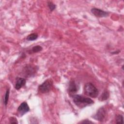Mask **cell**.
<instances>
[{"label": "cell", "instance_id": "6da1fadb", "mask_svg": "<svg viewBox=\"0 0 124 124\" xmlns=\"http://www.w3.org/2000/svg\"><path fill=\"white\" fill-rule=\"evenodd\" d=\"M73 102L80 108H83L93 103V100L91 98L85 97L80 95L74 94L73 95Z\"/></svg>", "mask_w": 124, "mask_h": 124}, {"label": "cell", "instance_id": "7a4b0ae2", "mask_svg": "<svg viewBox=\"0 0 124 124\" xmlns=\"http://www.w3.org/2000/svg\"><path fill=\"white\" fill-rule=\"evenodd\" d=\"M84 93L90 97L95 98L98 95L97 89L91 83L88 82L85 84L84 87Z\"/></svg>", "mask_w": 124, "mask_h": 124}, {"label": "cell", "instance_id": "3957f363", "mask_svg": "<svg viewBox=\"0 0 124 124\" xmlns=\"http://www.w3.org/2000/svg\"><path fill=\"white\" fill-rule=\"evenodd\" d=\"M53 81L51 79H47L38 87V91L43 93L49 92L52 88Z\"/></svg>", "mask_w": 124, "mask_h": 124}, {"label": "cell", "instance_id": "277c9868", "mask_svg": "<svg viewBox=\"0 0 124 124\" xmlns=\"http://www.w3.org/2000/svg\"><path fill=\"white\" fill-rule=\"evenodd\" d=\"M106 115L105 109L103 108H100L93 117L94 119L98 120L99 122H102L104 120Z\"/></svg>", "mask_w": 124, "mask_h": 124}, {"label": "cell", "instance_id": "5b68a950", "mask_svg": "<svg viewBox=\"0 0 124 124\" xmlns=\"http://www.w3.org/2000/svg\"><path fill=\"white\" fill-rule=\"evenodd\" d=\"M91 12L96 17H104L108 16V13L101 9L93 8L91 9Z\"/></svg>", "mask_w": 124, "mask_h": 124}, {"label": "cell", "instance_id": "8992f818", "mask_svg": "<svg viewBox=\"0 0 124 124\" xmlns=\"http://www.w3.org/2000/svg\"><path fill=\"white\" fill-rule=\"evenodd\" d=\"M30 110V108L26 102H22L17 108V112L20 115L22 116Z\"/></svg>", "mask_w": 124, "mask_h": 124}, {"label": "cell", "instance_id": "52a82bcc", "mask_svg": "<svg viewBox=\"0 0 124 124\" xmlns=\"http://www.w3.org/2000/svg\"><path fill=\"white\" fill-rule=\"evenodd\" d=\"M25 73L27 76H32L34 75L36 72L37 69L36 66L31 65H28L25 67Z\"/></svg>", "mask_w": 124, "mask_h": 124}, {"label": "cell", "instance_id": "ba28073f", "mask_svg": "<svg viewBox=\"0 0 124 124\" xmlns=\"http://www.w3.org/2000/svg\"><path fill=\"white\" fill-rule=\"evenodd\" d=\"M68 92L71 95H74V94L78 91V88L77 85L74 80H72L70 81L68 86Z\"/></svg>", "mask_w": 124, "mask_h": 124}, {"label": "cell", "instance_id": "9c48e42d", "mask_svg": "<svg viewBox=\"0 0 124 124\" xmlns=\"http://www.w3.org/2000/svg\"><path fill=\"white\" fill-rule=\"evenodd\" d=\"M26 82V80L24 78H17L16 80L15 84V89L17 90L20 89L23 86H24Z\"/></svg>", "mask_w": 124, "mask_h": 124}, {"label": "cell", "instance_id": "30bf717a", "mask_svg": "<svg viewBox=\"0 0 124 124\" xmlns=\"http://www.w3.org/2000/svg\"><path fill=\"white\" fill-rule=\"evenodd\" d=\"M109 97V93L107 91H104L102 94L99 98V100L100 101H104L107 100Z\"/></svg>", "mask_w": 124, "mask_h": 124}, {"label": "cell", "instance_id": "8fae6325", "mask_svg": "<svg viewBox=\"0 0 124 124\" xmlns=\"http://www.w3.org/2000/svg\"><path fill=\"white\" fill-rule=\"evenodd\" d=\"M37 38H38L37 34L35 33H32L29 34L27 37V40L28 41H34L36 40Z\"/></svg>", "mask_w": 124, "mask_h": 124}, {"label": "cell", "instance_id": "7c38bea8", "mask_svg": "<svg viewBox=\"0 0 124 124\" xmlns=\"http://www.w3.org/2000/svg\"><path fill=\"white\" fill-rule=\"evenodd\" d=\"M42 49H43V48L40 46H39V45L35 46H34L31 48V52L30 53H37V52L41 51Z\"/></svg>", "mask_w": 124, "mask_h": 124}, {"label": "cell", "instance_id": "4fadbf2b", "mask_svg": "<svg viewBox=\"0 0 124 124\" xmlns=\"http://www.w3.org/2000/svg\"><path fill=\"white\" fill-rule=\"evenodd\" d=\"M116 123L117 124H123L124 123L123 115L119 114L116 116Z\"/></svg>", "mask_w": 124, "mask_h": 124}, {"label": "cell", "instance_id": "5bb4252c", "mask_svg": "<svg viewBox=\"0 0 124 124\" xmlns=\"http://www.w3.org/2000/svg\"><path fill=\"white\" fill-rule=\"evenodd\" d=\"M9 89H7L6 92L5 94L4 99V101H3L4 105L5 106H6L8 103V101L9 100Z\"/></svg>", "mask_w": 124, "mask_h": 124}, {"label": "cell", "instance_id": "9a60e30c", "mask_svg": "<svg viewBox=\"0 0 124 124\" xmlns=\"http://www.w3.org/2000/svg\"><path fill=\"white\" fill-rule=\"evenodd\" d=\"M47 6L51 11H53L56 8V5L51 1L47 2Z\"/></svg>", "mask_w": 124, "mask_h": 124}, {"label": "cell", "instance_id": "2e32d148", "mask_svg": "<svg viewBox=\"0 0 124 124\" xmlns=\"http://www.w3.org/2000/svg\"><path fill=\"white\" fill-rule=\"evenodd\" d=\"M9 121H10V123L11 124H18L17 119L15 117H10Z\"/></svg>", "mask_w": 124, "mask_h": 124}, {"label": "cell", "instance_id": "e0dca14e", "mask_svg": "<svg viewBox=\"0 0 124 124\" xmlns=\"http://www.w3.org/2000/svg\"><path fill=\"white\" fill-rule=\"evenodd\" d=\"M79 123H81V124H86V123H88V124H89V123H91V124H92L93 123V122L88 120H83V121L82 122H80Z\"/></svg>", "mask_w": 124, "mask_h": 124}]
</instances>
